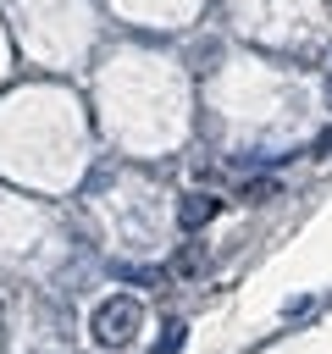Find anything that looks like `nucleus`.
Returning a JSON list of instances; mask_svg holds the SVG:
<instances>
[{
	"instance_id": "1",
	"label": "nucleus",
	"mask_w": 332,
	"mask_h": 354,
	"mask_svg": "<svg viewBox=\"0 0 332 354\" xmlns=\"http://www.w3.org/2000/svg\"><path fill=\"white\" fill-rule=\"evenodd\" d=\"M138 326H144V299H138V293H111V299H100V304L89 310V332H94L100 348L133 343Z\"/></svg>"
},
{
	"instance_id": "2",
	"label": "nucleus",
	"mask_w": 332,
	"mask_h": 354,
	"mask_svg": "<svg viewBox=\"0 0 332 354\" xmlns=\"http://www.w3.org/2000/svg\"><path fill=\"white\" fill-rule=\"evenodd\" d=\"M216 210H221V199H210V194H188V199H183V210H177V221H183V232H199Z\"/></svg>"
},
{
	"instance_id": "3",
	"label": "nucleus",
	"mask_w": 332,
	"mask_h": 354,
	"mask_svg": "<svg viewBox=\"0 0 332 354\" xmlns=\"http://www.w3.org/2000/svg\"><path fill=\"white\" fill-rule=\"evenodd\" d=\"M177 343H183V326H166V337H160V354H172Z\"/></svg>"
}]
</instances>
